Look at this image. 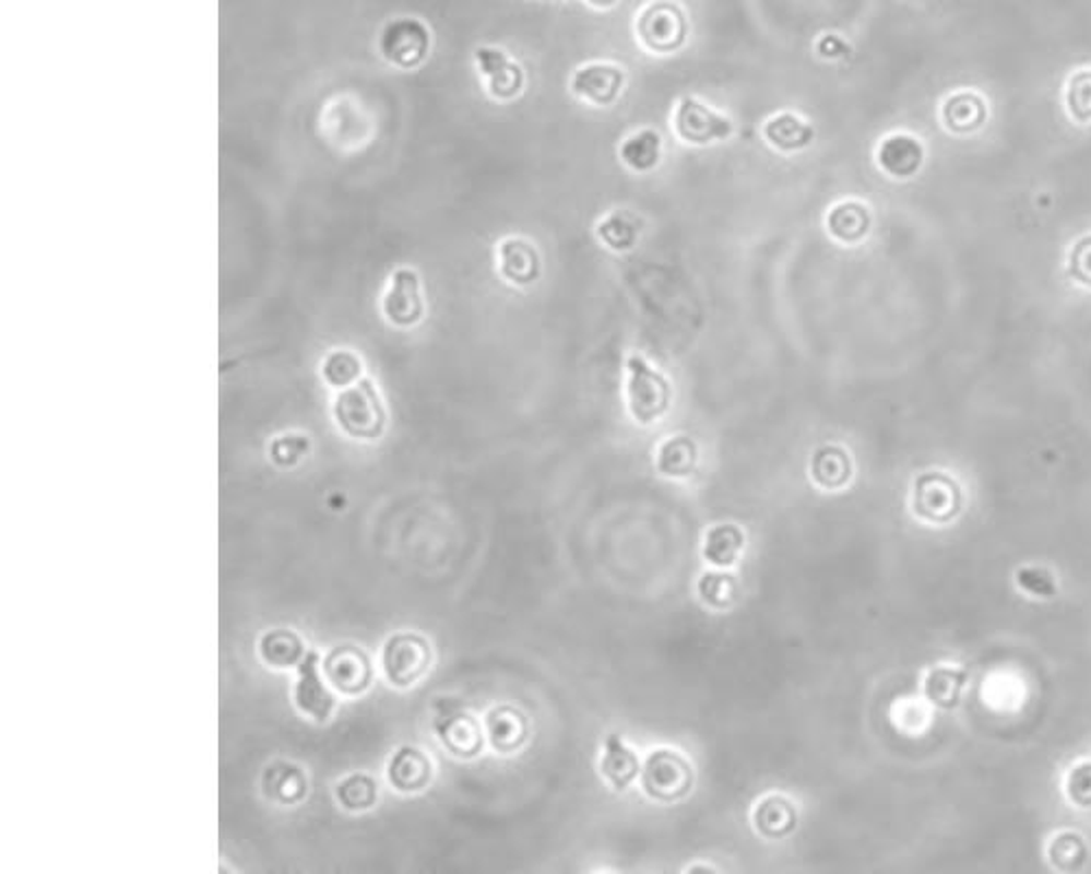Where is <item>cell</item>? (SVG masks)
<instances>
[{
    "mask_svg": "<svg viewBox=\"0 0 1091 874\" xmlns=\"http://www.w3.org/2000/svg\"><path fill=\"white\" fill-rule=\"evenodd\" d=\"M627 400L633 420L640 424L657 422L671 406L673 389L668 378L638 352L627 356Z\"/></svg>",
    "mask_w": 1091,
    "mask_h": 874,
    "instance_id": "6da1fadb",
    "label": "cell"
},
{
    "mask_svg": "<svg viewBox=\"0 0 1091 874\" xmlns=\"http://www.w3.org/2000/svg\"><path fill=\"white\" fill-rule=\"evenodd\" d=\"M323 671L332 686L345 695L363 693L371 680L369 658L354 645L334 647L323 662Z\"/></svg>",
    "mask_w": 1091,
    "mask_h": 874,
    "instance_id": "9c48e42d",
    "label": "cell"
},
{
    "mask_svg": "<svg viewBox=\"0 0 1091 874\" xmlns=\"http://www.w3.org/2000/svg\"><path fill=\"white\" fill-rule=\"evenodd\" d=\"M758 828L767 835H780L793 826V811L784 800H767L756 813Z\"/></svg>",
    "mask_w": 1091,
    "mask_h": 874,
    "instance_id": "4dcf8cb0",
    "label": "cell"
},
{
    "mask_svg": "<svg viewBox=\"0 0 1091 874\" xmlns=\"http://www.w3.org/2000/svg\"><path fill=\"white\" fill-rule=\"evenodd\" d=\"M430 48V33L415 17H400L384 26L380 35V52L387 61L400 68H417Z\"/></svg>",
    "mask_w": 1091,
    "mask_h": 874,
    "instance_id": "8992f818",
    "label": "cell"
},
{
    "mask_svg": "<svg viewBox=\"0 0 1091 874\" xmlns=\"http://www.w3.org/2000/svg\"><path fill=\"white\" fill-rule=\"evenodd\" d=\"M264 795L280 804H295L306 795L308 782L299 767L290 763H275L264 771Z\"/></svg>",
    "mask_w": 1091,
    "mask_h": 874,
    "instance_id": "ac0fdd59",
    "label": "cell"
},
{
    "mask_svg": "<svg viewBox=\"0 0 1091 874\" xmlns=\"http://www.w3.org/2000/svg\"><path fill=\"white\" fill-rule=\"evenodd\" d=\"M321 374H323V378L332 387L354 385L358 380V376H360V358L354 352H347V350L330 352L325 356V361H323Z\"/></svg>",
    "mask_w": 1091,
    "mask_h": 874,
    "instance_id": "f1b7e54d",
    "label": "cell"
},
{
    "mask_svg": "<svg viewBox=\"0 0 1091 874\" xmlns=\"http://www.w3.org/2000/svg\"><path fill=\"white\" fill-rule=\"evenodd\" d=\"M430 760L417 747H402L389 760V780L398 791H422L430 780Z\"/></svg>",
    "mask_w": 1091,
    "mask_h": 874,
    "instance_id": "2e32d148",
    "label": "cell"
},
{
    "mask_svg": "<svg viewBox=\"0 0 1091 874\" xmlns=\"http://www.w3.org/2000/svg\"><path fill=\"white\" fill-rule=\"evenodd\" d=\"M572 92L598 107L616 103L625 87V72L614 63H585L572 74Z\"/></svg>",
    "mask_w": 1091,
    "mask_h": 874,
    "instance_id": "ba28073f",
    "label": "cell"
},
{
    "mask_svg": "<svg viewBox=\"0 0 1091 874\" xmlns=\"http://www.w3.org/2000/svg\"><path fill=\"white\" fill-rule=\"evenodd\" d=\"M601 767H603L605 778L616 789H625L638 776V769H640L636 754L618 736H609L607 739L605 756H603Z\"/></svg>",
    "mask_w": 1091,
    "mask_h": 874,
    "instance_id": "7402d4cb",
    "label": "cell"
},
{
    "mask_svg": "<svg viewBox=\"0 0 1091 874\" xmlns=\"http://www.w3.org/2000/svg\"><path fill=\"white\" fill-rule=\"evenodd\" d=\"M382 312L387 321L398 328H408L424 317V297L419 291V277L413 269H398L391 275V286L382 297Z\"/></svg>",
    "mask_w": 1091,
    "mask_h": 874,
    "instance_id": "52a82bcc",
    "label": "cell"
},
{
    "mask_svg": "<svg viewBox=\"0 0 1091 874\" xmlns=\"http://www.w3.org/2000/svg\"><path fill=\"white\" fill-rule=\"evenodd\" d=\"M762 133H764V140L782 153L802 151V149L810 146L815 140V129L793 111H782V114L771 116L764 122Z\"/></svg>",
    "mask_w": 1091,
    "mask_h": 874,
    "instance_id": "5bb4252c",
    "label": "cell"
},
{
    "mask_svg": "<svg viewBox=\"0 0 1091 874\" xmlns=\"http://www.w3.org/2000/svg\"><path fill=\"white\" fill-rule=\"evenodd\" d=\"M295 704L301 712L315 717L317 721H328L332 708H334V697L325 688L319 675V656L317 651H308L301 662H299V680L295 688Z\"/></svg>",
    "mask_w": 1091,
    "mask_h": 874,
    "instance_id": "4fadbf2b",
    "label": "cell"
},
{
    "mask_svg": "<svg viewBox=\"0 0 1091 874\" xmlns=\"http://www.w3.org/2000/svg\"><path fill=\"white\" fill-rule=\"evenodd\" d=\"M817 50L821 57H830V59H837V57H843L850 52V46L837 37V35H823L817 44Z\"/></svg>",
    "mask_w": 1091,
    "mask_h": 874,
    "instance_id": "e575fe53",
    "label": "cell"
},
{
    "mask_svg": "<svg viewBox=\"0 0 1091 874\" xmlns=\"http://www.w3.org/2000/svg\"><path fill=\"white\" fill-rule=\"evenodd\" d=\"M1020 579V586H1024L1029 592L1033 594H1042V597H1051L1053 594V581L1046 572H1040V570H1022L1018 575Z\"/></svg>",
    "mask_w": 1091,
    "mask_h": 874,
    "instance_id": "836d02e7",
    "label": "cell"
},
{
    "mask_svg": "<svg viewBox=\"0 0 1091 874\" xmlns=\"http://www.w3.org/2000/svg\"><path fill=\"white\" fill-rule=\"evenodd\" d=\"M592 7H598V9H609L614 7L618 0H588Z\"/></svg>",
    "mask_w": 1091,
    "mask_h": 874,
    "instance_id": "d590c367",
    "label": "cell"
},
{
    "mask_svg": "<svg viewBox=\"0 0 1091 874\" xmlns=\"http://www.w3.org/2000/svg\"><path fill=\"white\" fill-rule=\"evenodd\" d=\"M636 33L647 50L668 55L686 44L688 17L677 2L655 0L638 15Z\"/></svg>",
    "mask_w": 1091,
    "mask_h": 874,
    "instance_id": "3957f363",
    "label": "cell"
},
{
    "mask_svg": "<svg viewBox=\"0 0 1091 874\" xmlns=\"http://www.w3.org/2000/svg\"><path fill=\"white\" fill-rule=\"evenodd\" d=\"M922 160H924L922 144L906 133L889 135L878 146V164L893 177L915 175L917 168L922 166Z\"/></svg>",
    "mask_w": 1091,
    "mask_h": 874,
    "instance_id": "9a60e30c",
    "label": "cell"
},
{
    "mask_svg": "<svg viewBox=\"0 0 1091 874\" xmlns=\"http://www.w3.org/2000/svg\"><path fill=\"white\" fill-rule=\"evenodd\" d=\"M336 798L339 802L349 808V811H365L371 808L378 800V784L363 773L349 776L336 787Z\"/></svg>",
    "mask_w": 1091,
    "mask_h": 874,
    "instance_id": "83f0119b",
    "label": "cell"
},
{
    "mask_svg": "<svg viewBox=\"0 0 1091 874\" xmlns=\"http://www.w3.org/2000/svg\"><path fill=\"white\" fill-rule=\"evenodd\" d=\"M688 782L690 769L677 754L660 749L649 758V765L644 769V789L649 795L671 800L681 795L688 789Z\"/></svg>",
    "mask_w": 1091,
    "mask_h": 874,
    "instance_id": "8fae6325",
    "label": "cell"
},
{
    "mask_svg": "<svg viewBox=\"0 0 1091 874\" xmlns=\"http://www.w3.org/2000/svg\"><path fill=\"white\" fill-rule=\"evenodd\" d=\"M732 586V579L730 575H716V572H710L703 577V581L699 583V590H701V597L714 605H721L725 603L727 594L732 592L730 590Z\"/></svg>",
    "mask_w": 1091,
    "mask_h": 874,
    "instance_id": "d6a6232c",
    "label": "cell"
},
{
    "mask_svg": "<svg viewBox=\"0 0 1091 874\" xmlns=\"http://www.w3.org/2000/svg\"><path fill=\"white\" fill-rule=\"evenodd\" d=\"M828 232L841 243H858L871 227V214L861 201L837 203L826 216Z\"/></svg>",
    "mask_w": 1091,
    "mask_h": 874,
    "instance_id": "e0dca14e",
    "label": "cell"
},
{
    "mask_svg": "<svg viewBox=\"0 0 1091 874\" xmlns=\"http://www.w3.org/2000/svg\"><path fill=\"white\" fill-rule=\"evenodd\" d=\"M662 135L655 129H642L620 144V160L636 173H647L660 164Z\"/></svg>",
    "mask_w": 1091,
    "mask_h": 874,
    "instance_id": "ffe728a7",
    "label": "cell"
},
{
    "mask_svg": "<svg viewBox=\"0 0 1091 874\" xmlns=\"http://www.w3.org/2000/svg\"><path fill=\"white\" fill-rule=\"evenodd\" d=\"M697 465V444L677 435L666 439L657 452V468L668 476H688Z\"/></svg>",
    "mask_w": 1091,
    "mask_h": 874,
    "instance_id": "603a6c76",
    "label": "cell"
},
{
    "mask_svg": "<svg viewBox=\"0 0 1091 874\" xmlns=\"http://www.w3.org/2000/svg\"><path fill=\"white\" fill-rule=\"evenodd\" d=\"M382 666L393 686H411L430 666V645L419 634L400 631L387 640Z\"/></svg>",
    "mask_w": 1091,
    "mask_h": 874,
    "instance_id": "277c9868",
    "label": "cell"
},
{
    "mask_svg": "<svg viewBox=\"0 0 1091 874\" xmlns=\"http://www.w3.org/2000/svg\"><path fill=\"white\" fill-rule=\"evenodd\" d=\"M640 218L627 210H614L609 212L596 227V236L612 249V251H629L640 236Z\"/></svg>",
    "mask_w": 1091,
    "mask_h": 874,
    "instance_id": "44dd1931",
    "label": "cell"
},
{
    "mask_svg": "<svg viewBox=\"0 0 1091 874\" xmlns=\"http://www.w3.org/2000/svg\"><path fill=\"white\" fill-rule=\"evenodd\" d=\"M813 476L823 487H837L850 479V457L839 446H823L813 457Z\"/></svg>",
    "mask_w": 1091,
    "mask_h": 874,
    "instance_id": "484cf974",
    "label": "cell"
},
{
    "mask_svg": "<svg viewBox=\"0 0 1091 874\" xmlns=\"http://www.w3.org/2000/svg\"><path fill=\"white\" fill-rule=\"evenodd\" d=\"M260 653L271 666H290L295 662H301V658L306 656L299 636L290 629H273L264 634Z\"/></svg>",
    "mask_w": 1091,
    "mask_h": 874,
    "instance_id": "cb8c5ba5",
    "label": "cell"
},
{
    "mask_svg": "<svg viewBox=\"0 0 1091 874\" xmlns=\"http://www.w3.org/2000/svg\"><path fill=\"white\" fill-rule=\"evenodd\" d=\"M963 686V673L952 671V669H937L926 684L930 701L939 706H954L959 697V688Z\"/></svg>",
    "mask_w": 1091,
    "mask_h": 874,
    "instance_id": "f546056e",
    "label": "cell"
},
{
    "mask_svg": "<svg viewBox=\"0 0 1091 874\" xmlns=\"http://www.w3.org/2000/svg\"><path fill=\"white\" fill-rule=\"evenodd\" d=\"M498 271L515 286L533 284L542 273V260L535 245L522 236L505 238L498 245Z\"/></svg>",
    "mask_w": 1091,
    "mask_h": 874,
    "instance_id": "7c38bea8",
    "label": "cell"
},
{
    "mask_svg": "<svg viewBox=\"0 0 1091 874\" xmlns=\"http://www.w3.org/2000/svg\"><path fill=\"white\" fill-rule=\"evenodd\" d=\"M437 732L441 743L456 756H474L483 743L476 721L465 712L446 714V719L437 721Z\"/></svg>",
    "mask_w": 1091,
    "mask_h": 874,
    "instance_id": "d6986e66",
    "label": "cell"
},
{
    "mask_svg": "<svg viewBox=\"0 0 1091 874\" xmlns=\"http://www.w3.org/2000/svg\"><path fill=\"white\" fill-rule=\"evenodd\" d=\"M308 450V439L299 435H286L271 444V457L282 465H293Z\"/></svg>",
    "mask_w": 1091,
    "mask_h": 874,
    "instance_id": "1f68e13d",
    "label": "cell"
},
{
    "mask_svg": "<svg viewBox=\"0 0 1091 874\" xmlns=\"http://www.w3.org/2000/svg\"><path fill=\"white\" fill-rule=\"evenodd\" d=\"M334 417L347 435L360 439L380 437L387 422L384 406L369 378H360L339 393L334 402Z\"/></svg>",
    "mask_w": 1091,
    "mask_h": 874,
    "instance_id": "7a4b0ae2",
    "label": "cell"
},
{
    "mask_svg": "<svg viewBox=\"0 0 1091 874\" xmlns=\"http://www.w3.org/2000/svg\"><path fill=\"white\" fill-rule=\"evenodd\" d=\"M476 66L487 79V90L494 98L511 101L524 87V70L518 61L509 59L500 48L483 46L476 50Z\"/></svg>",
    "mask_w": 1091,
    "mask_h": 874,
    "instance_id": "30bf717a",
    "label": "cell"
},
{
    "mask_svg": "<svg viewBox=\"0 0 1091 874\" xmlns=\"http://www.w3.org/2000/svg\"><path fill=\"white\" fill-rule=\"evenodd\" d=\"M743 548V533L734 524H721L705 538V557L716 566H732Z\"/></svg>",
    "mask_w": 1091,
    "mask_h": 874,
    "instance_id": "4316f807",
    "label": "cell"
},
{
    "mask_svg": "<svg viewBox=\"0 0 1091 874\" xmlns=\"http://www.w3.org/2000/svg\"><path fill=\"white\" fill-rule=\"evenodd\" d=\"M673 127H675V133L684 142L697 144V146L727 140L734 133V122L727 116L714 111L712 107L703 105L695 96H684L679 101V105L675 109Z\"/></svg>",
    "mask_w": 1091,
    "mask_h": 874,
    "instance_id": "5b68a950",
    "label": "cell"
},
{
    "mask_svg": "<svg viewBox=\"0 0 1091 874\" xmlns=\"http://www.w3.org/2000/svg\"><path fill=\"white\" fill-rule=\"evenodd\" d=\"M487 730L496 749L511 752L524 739L522 714L511 708H496L487 717Z\"/></svg>",
    "mask_w": 1091,
    "mask_h": 874,
    "instance_id": "d4e9b609",
    "label": "cell"
}]
</instances>
